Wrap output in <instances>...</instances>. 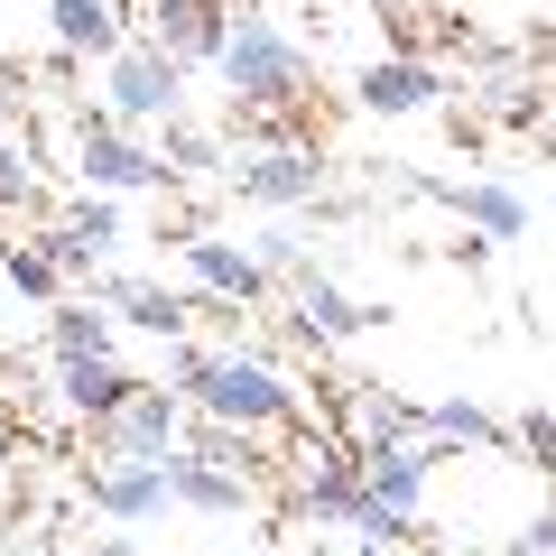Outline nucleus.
I'll return each mask as SVG.
<instances>
[{"mask_svg": "<svg viewBox=\"0 0 556 556\" xmlns=\"http://www.w3.org/2000/svg\"><path fill=\"white\" fill-rule=\"evenodd\" d=\"M0 130H28V65L0 56Z\"/></svg>", "mask_w": 556, "mask_h": 556, "instance_id": "c756f323", "label": "nucleus"}, {"mask_svg": "<svg viewBox=\"0 0 556 556\" xmlns=\"http://www.w3.org/2000/svg\"><path fill=\"white\" fill-rule=\"evenodd\" d=\"M186 93H195V65L167 56L149 28H130V38L102 56V112L130 121V130H159V121H177V112H186Z\"/></svg>", "mask_w": 556, "mask_h": 556, "instance_id": "20e7f679", "label": "nucleus"}, {"mask_svg": "<svg viewBox=\"0 0 556 556\" xmlns=\"http://www.w3.org/2000/svg\"><path fill=\"white\" fill-rule=\"evenodd\" d=\"M159 149H167V167H177V186H195V177H214V167H232V130H204L195 112L159 121Z\"/></svg>", "mask_w": 556, "mask_h": 556, "instance_id": "4be33fe9", "label": "nucleus"}, {"mask_svg": "<svg viewBox=\"0 0 556 556\" xmlns=\"http://www.w3.org/2000/svg\"><path fill=\"white\" fill-rule=\"evenodd\" d=\"M121 334H130V325L102 298H84V288L47 306V362H102V353H121Z\"/></svg>", "mask_w": 556, "mask_h": 556, "instance_id": "a211bd4d", "label": "nucleus"}, {"mask_svg": "<svg viewBox=\"0 0 556 556\" xmlns=\"http://www.w3.org/2000/svg\"><path fill=\"white\" fill-rule=\"evenodd\" d=\"M408 195L445 204L464 232H492V241H529V195L510 177H408Z\"/></svg>", "mask_w": 556, "mask_h": 556, "instance_id": "1a4fd4ad", "label": "nucleus"}, {"mask_svg": "<svg viewBox=\"0 0 556 556\" xmlns=\"http://www.w3.org/2000/svg\"><path fill=\"white\" fill-rule=\"evenodd\" d=\"M130 10L121 0H47V38H56V56H75V65H102L121 38H130Z\"/></svg>", "mask_w": 556, "mask_h": 556, "instance_id": "6ab92c4d", "label": "nucleus"}, {"mask_svg": "<svg viewBox=\"0 0 556 556\" xmlns=\"http://www.w3.org/2000/svg\"><path fill=\"white\" fill-rule=\"evenodd\" d=\"M130 390H139V371H130L121 353H102V362H56V399H65V417H75V427L112 417Z\"/></svg>", "mask_w": 556, "mask_h": 556, "instance_id": "aec40b11", "label": "nucleus"}, {"mask_svg": "<svg viewBox=\"0 0 556 556\" xmlns=\"http://www.w3.org/2000/svg\"><path fill=\"white\" fill-rule=\"evenodd\" d=\"M38 204V139L0 130V214H28Z\"/></svg>", "mask_w": 556, "mask_h": 556, "instance_id": "bb28decb", "label": "nucleus"}, {"mask_svg": "<svg viewBox=\"0 0 556 556\" xmlns=\"http://www.w3.org/2000/svg\"><path fill=\"white\" fill-rule=\"evenodd\" d=\"M510 437L529 445L538 464H556V417H547V408H529V417H519V427H510Z\"/></svg>", "mask_w": 556, "mask_h": 556, "instance_id": "7c9ffc66", "label": "nucleus"}, {"mask_svg": "<svg viewBox=\"0 0 556 556\" xmlns=\"http://www.w3.org/2000/svg\"><path fill=\"white\" fill-rule=\"evenodd\" d=\"M75 288L102 298L130 334H159V343L195 334V298H177V288H159V278H139V269H93V278H75Z\"/></svg>", "mask_w": 556, "mask_h": 556, "instance_id": "9b49d317", "label": "nucleus"}, {"mask_svg": "<svg viewBox=\"0 0 556 556\" xmlns=\"http://www.w3.org/2000/svg\"><path fill=\"white\" fill-rule=\"evenodd\" d=\"M0 556H56V547H47L38 529H0Z\"/></svg>", "mask_w": 556, "mask_h": 556, "instance_id": "2f4dec72", "label": "nucleus"}, {"mask_svg": "<svg viewBox=\"0 0 556 556\" xmlns=\"http://www.w3.org/2000/svg\"><path fill=\"white\" fill-rule=\"evenodd\" d=\"M501 556H556V492L538 501L529 519H519V538H510V547H501Z\"/></svg>", "mask_w": 556, "mask_h": 556, "instance_id": "c85d7f7f", "label": "nucleus"}, {"mask_svg": "<svg viewBox=\"0 0 556 556\" xmlns=\"http://www.w3.org/2000/svg\"><path fill=\"white\" fill-rule=\"evenodd\" d=\"M232 20H241V0H139V28L186 65H223Z\"/></svg>", "mask_w": 556, "mask_h": 556, "instance_id": "ddd939ff", "label": "nucleus"}, {"mask_svg": "<svg viewBox=\"0 0 556 556\" xmlns=\"http://www.w3.org/2000/svg\"><path fill=\"white\" fill-rule=\"evenodd\" d=\"M0 288H20V298H56V288H65V260L47 251V241H10V251H0Z\"/></svg>", "mask_w": 556, "mask_h": 556, "instance_id": "393cba45", "label": "nucleus"}, {"mask_svg": "<svg viewBox=\"0 0 556 556\" xmlns=\"http://www.w3.org/2000/svg\"><path fill=\"white\" fill-rule=\"evenodd\" d=\"M10 464H20V437H10V417H0V482H10Z\"/></svg>", "mask_w": 556, "mask_h": 556, "instance_id": "72a5a7b5", "label": "nucleus"}, {"mask_svg": "<svg viewBox=\"0 0 556 556\" xmlns=\"http://www.w3.org/2000/svg\"><path fill=\"white\" fill-rule=\"evenodd\" d=\"M47 251H56L65 260V278H93L102 269V260H112L121 251V241H130V232H121V195H93V186H84V195L75 204H65V214L56 223H47Z\"/></svg>", "mask_w": 556, "mask_h": 556, "instance_id": "2eb2a0df", "label": "nucleus"}, {"mask_svg": "<svg viewBox=\"0 0 556 556\" xmlns=\"http://www.w3.org/2000/svg\"><path fill=\"white\" fill-rule=\"evenodd\" d=\"M84 510L112 519V529H149V519L177 510V482H167V455H102L84 473Z\"/></svg>", "mask_w": 556, "mask_h": 556, "instance_id": "0eeeda50", "label": "nucleus"}, {"mask_svg": "<svg viewBox=\"0 0 556 556\" xmlns=\"http://www.w3.org/2000/svg\"><path fill=\"white\" fill-rule=\"evenodd\" d=\"M186 455H204V464H232V473H260V437L251 427H223V417H186Z\"/></svg>", "mask_w": 556, "mask_h": 556, "instance_id": "b1692460", "label": "nucleus"}, {"mask_svg": "<svg viewBox=\"0 0 556 556\" xmlns=\"http://www.w3.org/2000/svg\"><path fill=\"white\" fill-rule=\"evenodd\" d=\"M186 417H195V399H186V390L139 380V390L121 399L112 417H93L84 437H93V455H177V445H186Z\"/></svg>", "mask_w": 556, "mask_h": 556, "instance_id": "423d86ee", "label": "nucleus"}, {"mask_svg": "<svg viewBox=\"0 0 556 556\" xmlns=\"http://www.w3.org/2000/svg\"><path fill=\"white\" fill-rule=\"evenodd\" d=\"M65 167H75L93 195H159V186H177L159 130H130V121H112L102 102H84V112L65 121Z\"/></svg>", "mask_w": 556, "mask_h": 556, "instance_id": "7ed1b4c3", "label": "nucleus"}, {"mask_svg": "<svg viewBox=\"0 0 556 556\" xmlns=\"http://www.w3.org/2000/svg\"><path fill=\"white\" fill-rule=\"evenodd\" d=\"M93 556H149L139 538H93Z\"/></svg>", "mask_w": 556, "mask_h": 556, "instance_id": "473e14b6", "label": "nucleus"}, {"mask_svg": "<svg viewBox=\"0 0 556 556\" xmlns=\"http://www.w3.org/2000/svg\"><path fill=\"white\" fill-rule=\"evenodd\" d=\"M343 427H353V445H371V437H427V408L390 399L380 380H353V390H343Z\"/></svg>", "mask_w": 556, "mask_h": 556, "instance_id": "412c9836", "label": "nucleus"}, {"mask_svg": "<svg viewBox=\"0 0 556 556\" xmlns=\"http://www.w3.org/2000/svg\"><path fill=\"white\" fill-rule=\"evenodd\" d=\"M251 251H260V269H269L278 288H288V278H306V269H316V251H306V223H298V214H278L269 232H251Z\"/></svg>", "mask_w": 556, "mask_h": 556, "instance_id": "a878e982", "label": "nucleus"}, {"mask_svg": "<svg viewBox=\"0 0 556 556\" xmlns=\"http://www.w3.org/2000/svg\"><path fill=\"white\" fill-rule=\"evenodd\" d=\"M186 399H195L204 417H223V427H251L260 445H269V437H298V427H306L298 380L278 371L269 353H241V343H214V362H204V380H195Z\"/></svg>", "mask_w": 556, "mask_h": 556, "instance_id": "f03ea898", "label": "nucleus"}, {"mask_svg": "<svg viewBox=\"0 0 556 556\" xmlns=\"http://www.w3.org/2000/svg\"><path fill=\"white\" fill-rule=\"evenodd\" d=\"M380 10H390V0H380Z\"/></svg>", "mask_w": 556, "mask_h": 556, "instance_id": "f704fd0d", "label": "nucleus"}, {"mask_svg": "<svg viewBox=\"0 0 556 556\" xmlns=\"http://www.w3.org/2000/svg\"><path fill=\"white\" fill-rule=\"evenodd\" d=\"M288 510L298 519H353L362 510V445L306 437L298 455H288Z\"/></svg>", "mask_w": 556, "mask_h": 556, "instance_id": "6e6552de", "label": "nucleus"}, {"mask_svg": "<svg viewBox=\"0 0 556 556\" xmlns=\"http://www.w3.org/2000/svg\"><path fill=\"white\" fill-rule=\"evenodd\" d=\"M214 75L232 93V112H306V93H316V56L298 47V28L278 10H241Z\"/></svg>", "mask_w": 556, "mask_h": 556, "instance_id": "f257e3e1", "label": "nucleus"}, {"mask_svg": "<svg viewBox=\"0 0 556 556\" xmlns=\"http://www.w3.org/2000/svg\"><path fill=\"white\" fill-rule=\"evenodd\" d=\"M288 316H298V334L316 343H353V334H380L390 325V306H371V298H353L343 278H325V269H306V278H288Z\"/></svg>", "mask_w": 556, "mask_h": 556, "instance_id": "f8f14e48", "label": "nucleus"}, {"mask_svg": "<svg viewBox=\"0 0 556 556\" xmlns=\"http://www.w3.org/2000/svg\"><path fill=\"white\" fill-rule=\"evenodd\" d=\"M427 445H482V455H492V445H510V427H501L492 408H482V399H437V408H427Z\"/></svg>", "mask_w": 556, "mask_h": 556, "instance_id": "5701e85b", "label": "nucleus"}, {"mask_svg": "<svg viewBox=\"0 0 556 556\" xmlns=\"http://www.w3.org/2000/svg\"><path fill=\"white\" fill-rule=\"evenodd\" d=\"M177 260H186V278H195L204 298H223V306H260L278 288V278L260 269L251 241H223V232H204V223H186V232H177Z\"/></svg>", "mask_w": 556, "mask_h": 556, "instance_id": "9d476101", "label": "nucleus"}, {"mask_svg": "<svg viewBox=\"0 0 556 556\" xmlns=\"http://www.w3.org/2000/svg\"><path fill=\"white\" fill-rule=\"evenodd\" d=\"M223 186H232V204H251V214H316L325 186H334V167H325V149H306V139L288 130V139H251V149H232Z\"/></svg>", "mask_w": 556, "mask_h": 556, "instance_id": "39448f33", "label": "nucleus"}, {"mask_svg": "<svg viewBox=\"0 0 556 556\" xmlns=\"http://www.w3.org/2000/svg\"><path fill=\"white\" fill-rule=\"evenodd\" d=\"M427 482H437V445L427 437H371L362 445V492L390 501V510H427Z\"/></svg>", "mask_w": 556, "mask_h": 556, "instance_id": "dca6fc26", "label": "nucleus"}, {"mask_svg": "<svg viewBox=\"0 0 556 556\" xmlns=\"http://www.w3.org/2000/svg\"><path fill=\"white\" fill-rule=\"evenodd\" d=\"M353 102H362L371 121H417V112H437V102H445V75H437L427 56L399 47V56H371V65L353 75Z\"/></svg>", "mask_w": 556, "mask_h": 556, "instance_id": "4468645a", "label": "nucleus"}, {"mask_svg": "<svg viewBox=\"0 0 556 556\" xmlns=\"http://www.w3.org/2000/svg\"><path fill=\"white\" fill-rule=\"evenodd\" d=\"M167 482H177V510H204V519H241L260 510V473H232V464H204V455H167Z\"/></svg>", "mask_w": 556, "mask_h": 556, "instance_id": "f3484780", "label": "nucleus"}, {"mask_svg": "<svg viewBox=\"0 0 556 556\" xmlns=\"http://www.w3.org/2000/svg\"><path fill=\"white\" fill-rule=\"evenodd\" d=\"M343 529H353V547H362V556H390V547H408V538H417V519H408V510H390V501H371V492H362V510L343 519Z\"/></svg>", "mask_w": 556, "mask_h": 556, "instance_id": "cd10ccee", "label": "nucleus"}]
</instances>
